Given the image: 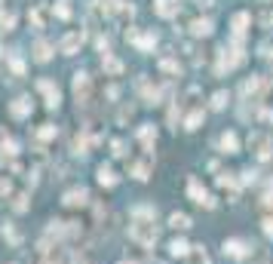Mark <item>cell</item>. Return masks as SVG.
<instances>
[{"mask_svg":"<svg viewBox=\"0 0 273 264\" xmlns=\"http://www.w3.org/2000/svg\"><path fill=\"white\" fill-rule=\"evenodd\" d=\"M4 237H10V243H13V246L22 240V237H19V231H13V228H4Z\"/></svg>","mask_w":273,"mask_h":264,"instance_id":"f546056e","label":"cell"},{"mask_svg":"<svg viewBox=\"0 0 273 264\" xmlns=\"http://www.w3.org/2000/svg\"><path fill=\"white\" fill-rule=\"evenodd\" d=\"M190 261H193V264H209V255L203 252V246H197V249L190 252Z\"/></svg>","mask_w":273,"mask_h":264,"instance_id":"d4e9b609","label":"cell"},{"mask_svg":"<svg viewBox=\"0 0 273 264\" xmlns=\"http://www.w3.org/2000/svg\"><path fill=\"white\" fill-rule=\"evenodd\" d=\"M224 252H227L230 258H243V255H246V243H243V240H227V243H224Z\"/></svg>","mask_w":273,"mask_h":264,"instance_id":"4fadbf2b","label":"cell"},{"mask_svg":"<svg viewBox=\"0 0 273 264\" xmlns=\"http://www.w3.org/2000/svg\"><path fill=\"white\" fill-rule=\"evenodd\" d=\"M237 65H243V49H221L218 74H224V71H233Z\"/></svg>","mask_w":273,"mask_h":264,"instance_id":"277c9868","label":"cell"},{"mask_svg":"<svg viewBox=\"0 0 273 264\" xmlns=\"http://www.w3.org/2000/svg\"><path fill=\"white\" fill-rule=\"evenodd\" d=\"M160 71H166V74H178L181 68H178L175 59H160Z\"/></svg>","mask_w":273,"mask_h":264,"instance_id":"7402d4cb","label":"cell"},{"mask_svg":"<svg viewBox=\"0 0 273 264\" xmlns=\"http://www.w3.org/2000/svg\"><path fill=\"white\" fill-rule=\"evenodd\" d=\"M80 43H83V34H80V31H71V34H65V37H62L59 52H65V56H74L77 49H80Z\"/></svg>","mask_w":273,"mask_h":264,"instance_id":"5b68a950","label":"cell"},{"mask_svg":"<svg viewBox=\"0 0 273 264\" xmlns=\"http://www.w3.org/2000/svg\"><path fill=\"white\" fill-rule=\"evenodd\" d=\"M264 234L273 237V218H264Z\"/></svg>","mask_w":273,"mask_h":264,"instance_id":"4dcf8cb0","label":"cell"},{"mask_svg":"<svg viewBox=\"0 0 273 264\" xmlns=\"http://www.w3.org/2000/svg\"><path fill=\"white\" fill-rule=\"evenodd\" d=\"M74 95H77V101L80 104H86L89 101V95H92V80H89V74H74Z\"/></svg>","mask_w":273,"mask_h":264,"instance_id":"3957f363","label":"cell"},{"mask_svg":"<svg viewBox=\"0 0 273 264\" xmlns=\"http://www.w3.org/2000/svg\"><path fill=\"white\" fill-rule=\"evenodd\" d=\"M221 150H224V154H237V150H240V138L233 132H224L221 135Z\"/></svg>","mask_w":273,"mask_h":264,"instance_id":"7c38bea8","label":"cell"},{"mask_svg":"<svg viewBox=\"0 0 273 264\" xmlns=\"http://www.w3.org/2000/svg\"><path fill=\"white\" fill-rule=\"evenodd\" d=\"M200 7H215V0H197Z\"/></svg>","mask_w":273,"mask_h":264,"instance_id":"836d02e7","label":"cell"},{"mask_svg":"<svg viewBox=\"0 0 273 264\" xmlns=\"http://www.w3.org/2000/svg\"><path fill=\"white\" fill-rule=\"evenodd\" d=\"M227 101H230V95H227V92H215V95H212V108H215V111H221Z\"/></svg>","mask_w":273,"mask_h":264,"instance_id":"484cf974","label":"cell"},{"mask_svg":"<svg viewBox=\"0 0 273 264\" xmlns=\"http://www.w3.org/2000/svg\"><path fill=\"white\" fill-rule=\"evenodd\" d=\"M190 34L193 37H209L212 34V22L209 19H193L190 22Z\"/></svg>","mask_w":273,"mask_h":264,"instance_id":"30bf717a","label":"cell"},{"mask_svg":"<svg viewBox=\"0 0 273 264\" xmlns=\"http://www.w3.org/2000/svg\"><path fill=\"white\" fill-rule=\"evenodd\" d=\"M98 181H101V184H107V187H114V184H117L114 169H111V166H98Z\"/></svg>","mask_w":273,"mask_h":264,"instance_id":"ac0fdd59","label":"cell"},{"mask_svg":"<svg viewBox=\"0 0 273 264\" xmlns=\"http://www.w3.org/2000/svg\"><path fill=\"white\" fill-rule=\"evenodd\" d=\"M13 71H16V74H22V71H25V65H22L19 59H13Z\"/></svg>","mask_w":273,"mask_h":264,"instance_id":"1f68e13d","label":"cell"},{"mask_svg":"<svg viewBox=\"0 0 273 264\" xmlns=\"http://www.w3.org/2000/svg\"><path fill=\"white\" fill-rule=\"evenodd\" d=\"M52 13H56L59 19H71V0H59Z\"/></svg>","mask_w":273,"mask_h":264,"instance_id":"44dd1931","label":"cell"},{"mask_svg":"<svg viewBox=\"0 0 273 264\" xmlns=\"http://www.w3.org/2000/svg\"><path fill=\"white\" fill-rule=\"evenodd\" d=\"M169 224H172L175 231H187V228H190V218L181 215V212H172V215H169Z\"/></svg>","mask_w":273,"mask_h":264,"instance_id":"e0dca14e","label":"cell"},{"mask_svg":"<svg viewBox=\"0 0 273 264\" xmlns=\"http://www.w3.org/2000/svg\"><path fill=\"white\" fill-rule=\"evenodd\" d=\"M200 123H203V111H190L187 120H184V126H187V129H197Z\"/></svg>","mask_w":273,"mask_h":264,"instance_id":"ffe728a7","label":"cell"},{"mask_svg":"<svg viewBox=\"0 0 273 264\" xmlns=\"http://www.w3.org/2000/svg\"><path fill=\"white\" fill-rule=\"evenodd\" d=\"M13 28H16V16H13V13H7V16H0V31H4V34H7V31H13Z\"/></svg>","mask_w":273,"mask_h":264,"instance_id":"cb8c5ba5","label":"cell"},{"mask_svg":"<svg viewBox=\"0 0 273 264\" xmlns=\"http://www.w3.org/2000/svg\"><path fill=\"white\" fill-rule=\"evenodd\" d=\"M270 56H273V52H270Z\"/></svg>","mask_w":273,"mask_h":264,"instance_id":"8d00e7d4","label":"cell"},{"mask_svg":"<svg viewBox=\"0 0 273 264\" xmlns=\"http://www.w3.org/2000/svg\"><path fill=\"white\" fill-rule=\"evenodd\" d=\"M129 234H132V240L141 243V246H153V243H157V228H153V221H144V218H138V221L132 224Z\"/></svg>","mask_w":273,"mask_h":264,"instance_id":"6da1fadb","label":"cell"},{"mask_svg":"<svg viewBox=\"0 0 273 264\" xmlns=\"http://www.w3.org/2000/svg\"><path fill=\"white\" fill-rule=\"evenodd\" d=\"M101 65H104L107 74H114V77H117V74H123V62H120V59H114V56H104Z\"/></svg>","mask_w":273,"mask_h":264,"instance_id":"9a60e30c","label":"cell"},{"mask_svg":"<svg viewBox=\"0 0 273 264\" xmlns=\"http://www.w3.org/2000/svg\"><path fill=\"white\" fill-rule=\"evenodd\" d=\"M135 43H138V49H150L153 43H157V37H153V34H144L141 40H135Z\"/></svg>","mask_w":273,"mask_h":264,"instance_id":"83f0119b","label":"cell"},{"mask_svg":"<svg viewBox=\"0 0 273 264\" xmlns=\"http://www.w3.org/2000/svg\"><path fill=\"white\" fill-rule=\"evenodd\" d=\"M261 89H264L261 77H252V80H246V86H243V92H246L249 98H258V95H261Z\"/></svg>","mask_w":273,"mask_h":264,"instance_id":"2e32d148","label":"cell"},{"mask_svg":"<svg viewBox=\"0 0 273 264\" xmlns=\"http://www.w3.org/2000/svg\"><path fill=\"white\" fill-rule=\"evenodd\" d=\"M249 22H252V16H249V13H237V16H233V31H237V37H243V34H246Z\"/></svg>","mask_w":273,"mask_h":264,"instance_id":"5bb4252c","label":"cell"},{"mask_svg":"<svg viewBox=\"0 0 273 264\" xmlns=\"http://www.w3.org/2000/svg\"><path fill=\"white\" fill-rule=\"evenodd\" d=\"M169 252H172L175 258H181V255H187V243H184V240H172V246H169Z\"/></svg>","mask_w":273,"mask_h":264,"instance_id":"603a6c76","label":"cell"},{"mask_svg":"<svg viewBox=\"0 0 273 264\" xmlns=\"http://www.w3.org/2000/svg\"><path fill=\"white\" fill-rule=\"evenodd\" d=\"M138 138L150 147V141H157V129H153V126H141V129H138Z\"/></svg>","mask_w":273,"mask_h":264,"instance_id":"d6986e66","label":"cell"},{"mask_svg":"<svg viewBox=\"0 0 273 264\" xmlns=\"http://www.w3.org/2000/svg\"><path fill=\"white\" fill-rule=\"evenodd\" d=\"M49 59H52V43L37 40L34 43V62H49Z\"/></svg>","mask_w":273,"mask_h":264,"instance_id":"9c48e42d","label":"cell"},{"mask_svg":"<svg viewBox=\"0 0 273 264\" xmlns=\"http://www.w3.org/2000/svg\"><path fill=\"white\" fill-rule=\"evenodd\" d=\"M258 22H261V28H273V10H264Z\"/></svg>","mask_w":273,"mask_h":264,"instance_id":"f1b7e54d","label":"cell"},{"mask_svg":"<svg viewBox=\"0 0 273 264\" xmlns=\"http://www.w3.org/2000/svg\"><path fill=\"white\" fill-rule=\"evenodd\" d=\"M153 10H157V16H163V19H175L178 16V0H157Z\"/></svg>","mask_w":273,"mask_h":264,"instance_id":"8992f818","label":"cell"},{"mask_svg":"<svg viewBox=\"0 0 273 264\" xmlns=\"http://www.w3.org/2000/svg\"><path fill=\"white\" fill-rule=\"evenodd\" d=\"M249 150H252L258 160H270V150H273L270 135H267V132H252V135H249Z\"/></svg>","mask_w":273,"mask_h":264,"instance_id":"7a4b0ae2","label":"cell"},{"mask_svg":"<svg viewBox=\"0 0 273 264\" xmlns=\"http://www.w3.org/2000/svg\"><path fill=\"white\" fill-rule=\"evenodd\" d=\"M264 4H267V0H264Z\"/></svg>","mask_w":273,"mask_h":264,"instance_id":"d590c367","label":"cell"},{"mask_svg":"<svg viewBox=\"0 0 273 264\" xmlns=\"http://www.w3.org/2000/svg\"><path fill=\"white\" fill-rule=\"evenodd\" d=\"M28 19H31V25H34V28H43V25H46V19H49V7H46V4L34 7V10L28 13Z\"/></svg>","mask_w":273,"mask_h":264,"instance_id":"52a82bcc","label":"cell"},{"mask_svg":"<svg viewBox=\"0 0 273 264\" xmlns=\"http://www.w3.org/2000/svg\"><path fill=\"white\" fill-rule=\"evenodd\" d=\"M13 206H16V209H19V212H22V209H25V206H28V203H25V197H16V203H13Z\"/></svg>","mask_w":273,"mask_h":264,"instance_id":"d6a6232c","label":"cell"},{"mask_svg":"<svg viewBox=\"0 0 273 264\" xmlns=\"http://www.w3.org/2000/svg\"><path fill=\"white\" fill-rule=\"evenodd\" d=\"M10 114H13V117H19V120H22V117H28V114H31V98H25V95H22V98H16V101L10 104Z\"/></svg>","mask_w":273,"mask_h":264,"instance_id":"ba28073f","label":"cell"},{"mask_svg":"<svg viewBox=\"0 0 273 264\" xmlns=\"http://www.w3.org/2000/svg\"><path fill=\"white\" fill-rule=\"evenodd\" d=\"M147 172H150V163H135V166H132V175L141 178V181L147 178Z\"/></svg>","mask_w":273,"mask_h":264,"instance_id":"4316f807","label":"cell"},{"mask_svg":"<svg viewBox=\"0 0 273 264\" xmlns=\"http://www.w3.org/2000/svg\"><path fill=\"white\" fill-rule=\"evenodd\" d=\"M86 197H89V194L83 191V187H74V191H68V194H65V206H83V203H86Z\"/></svg>","mask_w":273,"mask_h":264,"instance_id":"8fae6325","label":"cell"},{"mask_svg":"<svg viewBox=\"0 0 273 264\" xmlns=\"http://www.w3.org/2000/svg\"><path fill=\"white\" fill-rule=\"evenodd\" d=\"M120 264H132V261H120Z\"/></svg>","mask_w":273,"mask_h":264,"instance_id":"e575fe53","label":"cell"}]
</instances>
